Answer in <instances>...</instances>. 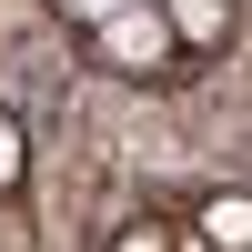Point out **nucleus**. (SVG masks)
Listing matches in <instances>:
<instances>
[{
	"label": "nucleus",
	"instance_id": "1",
	"mask_svg": "<svg viewBox=\"0 0 252 252\" xmlns=\"http://www.w3.org/2000/svg\"><path fill=\"white\" fill-rule=\"evenodd\" d=\"M91 31H101V61H111V71H131V81L172 61V20H161L152 0H121V10H101V20H91Z\"/></svg>",
	"mask_w": 252,
	"mask_h": 252
},
{
	"label": "nucleus",
	"instance_id": "2",
	"mask_svg": "<svg viewBox=\"0 0 252 252\" xmlns=\"http://www.w3.org/2000/svg\"><path fill=\"white\" fill-rule=\"evenodd\" d=\"M202 242H222V252H242V242H252V202H242V192H222L212 212H202Z\"/></svg>",
	"mask_w": 252,
	"mask_h": 252
},
{
	"label": "nucleus",
	"instance_id": "3",
	"mask_svg": "<svg viewBox=\"0 0 252 252\" xmlns=\"http://www.w3.org/2000/svg\"><path fill=\"white\" fill-rule=\"evenodd\" d=\"M172 40H222V0H172Z\"/></svg>",
	"mask_w": 252,
	"mask_h": 252
},
{
	"label": "nucleus",
	"instance_id": "4",
	"mask_svg": "<svg viewBox=\"0 0 252 252\" xmlns=\"http://www.w3.org/2000/svg\"><path fill=\"white\" fill-rule=\"evenodd\" d=\"M10 182H20V121L0 111V192H10Z\"/></svg>",
	"mask_w": 252,
	"mask_h": 252
},
{
	"label": "nucleus",
	"instance_id": "5",
	"mask_svg": "<svg viewBox=\"0 0 252 252\" xmlns=\"http://www.w3.org/2000/svg\"><path fill=\"white\" fill-rule=\"evenodd\" d=\"M61 10H71V20H101V10H121V0H61Z\"/></svg>",
	"mask_w": 252,
	"mask_h": 252
}]
</instances>
